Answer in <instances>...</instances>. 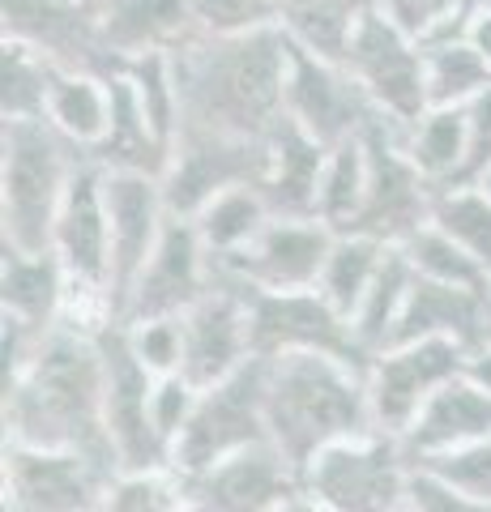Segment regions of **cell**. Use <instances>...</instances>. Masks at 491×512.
<instances>
[{
    "label": "cell",
    "mask_w": 491,
    "mask_h": 512,
    "mask_svg": "<svg viewBox=\"0 0 491 512\" xmlns=\"http://www.w3.org/2000/svg\"><path fill=\"white\" fill-rule=\"evenodd\" d=\"M180 86V133H210L265 146L287 120L291 43L282 30L193 35L171 52Z\"/></svg>",
    "instance_id": "6da1fadb"
},
{
    "label": "cell",
    "mask_w": 491,
    "mask_h": 512,
    "mask_svg": "<svg viewBox=\"0 0 491 512\" xmlns=\"http://www.w3.org/2000/svg\"><path fill=\"white\" fill-rule=\"evenodd\" d=\"M103 389L107 367L99 329H52L30 367L5 389V444L82 453L120 474L116 448L103 427Z\"/></svg>",
    "instance_id": "7a4b0ae2"
},
{
    "label": "cell",
    "mask_w": 491,
    "mask_h": 512,
    "mask_svg": "<svg viewBox=\"0 0 491 512\" xmlns=\"http://www.w3.org/2000/svg\"><path fill=\"white\" fill-rule=\"evenodd\" d=\"M265 363V436L304 474L342 440L376 431L363 367L329 355H282Z\"/></svg>",
    "instance_id": "3957f363"
},
{
    "label": "cell",
    "mask_w": 491,
    "mask_h": 512,
    "mask_svg": "<svg viewBox=\"0 0 491 512\" xmlns=\"http://www.w3.org/2000/svg\"><path fill=\"white\" fill-rule=\"evenodd\" d=\"M82 167L86 154L69 146L47 120L0 128V248H52L56 214Z\"/></svg>",
    "instance_id": "277c9868"
},
{
    "label": "cell",
    "mask_w": 491,
    "mask_h": 512,
    "mask_svg": "<svg viewBox=\"0 0 491 512\" xmlns=\"http://www.w3.org/2000/svg\"><path fill=\"white\" fill-rule=\"evenodd\" d=\"M304 495L325 512H410L415 457L402 436L363 431L308 461Z\"/></svg>",
    "instance_id": "5b68a950"
},
{
    "label": "cell",
    "mask_w": 491,
    "mask_h": 512,
    "mask_svg": "<svg viewBox=\"0 0 491 512\" xmlns=\"http://www.w3.org/2000/svg\"><path fill=\"white\" fill-rule=\"evenodd\" d=\"M363 158H368V192H363V214L355 222L359 235H372L389 248H402L410 235L432 222L436 184L410 163L406 128L376 116L363 128Z\"/></svg>",
    "instance_id": "8992f818"
},
{
    "label": "cell",
    "mask_w": 491,
    "mask_h": 512,
    "mask_svg": "<svg viewBox=\"0 0 491 512\" xmlns=\"http://www.w3.org/2000/svg\"><path fill=\"white\" fill-rule=\"evenodd\" d=\"M265 440V363L252 359L235 376L201 389L193 419L171 448V466L197 474Z\"/></svg>",
    "instance_id": "52a82bcc"
},
{
    "label": "cell",
    "mask_w": 491,
    "mask_h": 512,
    "mask_svg": "<svg viewBox=\"0 0 491 512\" xmlns=\"http://www.w3.org/2000/svg\"><path fill=\"white\" fill-rule=\"evenodd\" d=\"M470 355L457 342L445 338H423V342H398L376 350L363 384H368V406L376 431L406 436L423 406L445 389L449 380L466 376Z\"/></svg>",
    "instance_id": "ba28073f"
},
{
    "label": "cell",
    "mask_w": 491,
    "mask_h": 512,
    "mask_svg": "<svg viewBox=\"0 0 491 512\" xmlns=\"http://www.w3.org/2000/svg\"><path fill=\"white\" fill-rule=\"evenodd\" d=\"M342 64L359 82V90L368 94L376 116H385L389 124L410 128L432 111V99H427L423 43L402 35V30L389 18H380V13H368V18H363L351 47H346Z\"/></svg>",
    "instance_id": "9c48e42d"
},
{
    "label": "cell",
    "mask_w": 491,
    "mask_h": 512,
    "mask_svg": "<svg viewBox=\"0 0 491 512\" xmlns=\"http://www.w3.org/2000/svg\"><path fill=\"white\" fill-rule=\"evenodd\" d=\"M248 333L252 359L282 355H329L368 372L372 355L359 346L351 320L334 312L321 291H278L248 299Z\"/></svg>",
    "instance_id": "30bf717a"
},
{
    "label": "cell",
    "mask_w": 491,
    "mask_h": 512,
    "mask_svg": "<svg viewBox=\"0 0 491 512\" xmlns=\"http://www.w3.org/2000/svg\"><path fill=\"white\" fill-rule=\"evenodd\" d=\"M334 239L338 235L316 218H274L240 256L214 261V282L244 295L316 291Z\"/></svg>",
    "instance_id": "8fae6325"
},
{
    "label": "cell",
    "mask_w": 491,
    "mask_h": 512,
    "mask_svg": "<svg viewBox=\"0 0 491 512\" xmlns=\"http://www.w3.org/2000/svg\"><path fill=\"white\" fill-rule=\"evenodd\" d=\"M99 346H103V367H107L103 427L116 448L120 470L171 466V453L163 436L154 431V414H150V393H154L150 367L133 355L129 338H124V325H103Z\"/></svg>",
    "instance_id": "7c38bea8"
},
{
    "label": "cell",
    "mask_w": 491,
    "mask_h": 512,
    "mask_svg": "<svg viewBox=\"0 0 491 512\" xmlns=\"http://www.w3.org/2000/svg\"><path fill=\"white\" fill-rule=\"evenodd\" d=\"M112 470L82 453L5 444L0 453V495L5 512H99Z\"/></svg>",
    "instance_id": "4fadbf2b"
},
{
    "label": "cell",
    "mask_w": 491,
    "mask_h": 512,
    "mask_svg": "<svg viewBox=\"0 0 491 512\" xmlns=\"http://www.w3.org/2000/svg\"><path fill=\"white\" fill-rule=\"evenodd\" d=\"M0 39L35 47L56 69L116 73L103 47V0H0Z\"/></svg>",
    "instance_id": "5bb4252c"
},
{
    "label": "cell",
    "mask_w": 491,
    "mask_h": 512,
    "mask_svg": "<svg viewBox=\"0 0 491 512\" xmlns=\"http://www.w3.org/2000/svg\"><path fill=\"white\" fill-rule=\"evenodd\" d=\"M269 158V141H231L210 133H176L163 171V197L176 218H197L218 192L261 184Z\"/></svg>",
    "instance_id": "9a60e30c"
},
{
    "label": "cell",
    "mask_w": 491,
    "mask_h": 512,
    "mask_svg": "<svg viewBox=\"0 0 491 512\" xmlns=\"http://www.w3.org/2000/svg\"><path fill=\"white\" fill-rule=\"evenodd\" d=\"M210 286H214V261H210V252H205L197 227L188 218L171 214L154 256L137 274V282L129 286V295H124V308L116 316V325L184 316L193 303L205 299Z\"/></svg>",
    "instance_id": "2e32d148"
},
{
    "label": "cell",
    "mask_w": 491,
    "mask_h": 512,
    "mask_svg": "<svg viewBox=\"0 0 491 512\" xmlns=\"http://www.w3.org/2000/svg\"><path fill=\"white\" fill-rule=\"evenodd\" d=\"M287 120L316 137L325 150L342 141L363 137V128L376 120V107L359 82L346 73L342 60H325L312 52L291 47V69H287Z\"/></svg>",
    "instance_id": "e0dca14e"
},
{
    "label": "cell",
    "mask_w": 491,
    "mask_h": 512,
    "mask_svg": "<svg viewBox=\"0 0 491 512\" xmlns=\"http://www.w3.org/2000/svg\"><path fill=\"white\" fill-rule=\"evenodd\" d=\"M188 512H282L304 495V478L274 444H252L210 470L184 474Z\"/></svg>",
    "instance_id": "ac0fdd59"
},
{
    "label": "cell",
    "mask_w": 491,
    "mask_h": 512,
    "mask_svg": "<svg viewBox=\"0 0 491 512\" xmlns=\"http://www.w3.org/2000/svg\"><path fill=\"white\" fill-rule=\"evenodd\" d=\"M103 201H107V227H112V320L124 308V295L137 282L163 239L171 210L163 197L158 175L137 171H103Z\"/></svg>",
    "instance_id": "d6986e66"
},
{
    "label": "cell",
    "mask_w": 491,
    "mask_h": 512,
    "mask_svg": "<svg viewBox=\"0 0 491 512\" xmlns=\"http://www.w3.org/2000/svg\"><path fill=\"white\" fill-rule=\"evenodd\" d=\"M248 299L235 286L214 282L205 291L201 303H193L184 320V367L180 376H188L197 389L235 376L240 367L252 363V333H248Z\"/></svg>",
    "instance_id": "ffe728a7"
},
{
    "label": "cell",
    "mask_w": 491,
    "mask_h": 512,
    "mask_svg": "<svg viewBox=\"0 0 491 512\" xmlns=\"http://www.w3.org/2000/svg\"><path fill=\"white\" fill-rule=\"evenodd\" d=\"M445 338L457 342L466 355H479L491 346V282L487 286H445L415 274L402 325L389 346Z\"/></svg>",
    "instance_id": "44dd1931"
},
{
    "label": "cell",
    "mask_w": 491,
    "mask_h": 512,
    "mask_svg": "<svg viewBox=\"0 0 491 512\" xmlns=\"http://www.w3.org/2000/svg\"><path fill=\"white\" fill-rule=\"evenodd\" d=\"M201 35L193 0H103V47L116 73L141 56H171Z\"/></svg>",
    "instance_id": "7402d4cb"
},
{
    "label": "cell",
    "mask_w": 491,
    "mask_h": 512,
    "mask_svg": "<svg viewBox=\"0 0 491 512\" xmlns=\"http://www.w3.org/2000/svg\"><path fill=\"white\" fill-rule=\"evenodd\" d=\"M0 316L22 320L35 333H52L69 316V274L56 252L0 248Z\"/></svg>",
    "instance_id": "603a6c76"
},
{
    "label": "cell",
    "mask_w": 491,
    "mask_h": 512,
    "mask_svg": "<svg viewBox=\"0 0 491 512\" xmlns=\"http://www.w3.org/2000/svg\"><path fill=\"white\" fill-rule=\"evenodd\" d=\"M487 436H491V393L466 372V376L449 380L445 389L423 406L415 427H410L402 440L419 466L427 457L453 453V448H466V444L487 440Z\"/></svg>",
    "instance_id": "cb8c5ba5"
},
{
    "label": "cell",
    "mask_w": 491,
    "mask_h": 512,
    "mask_svg": "<svg viewBox=\"0 0 491 512\" xmlns=\"http://www.w3.org/2000/svg\"><path fill=\"white\" fill-rule=\"evenodd\" d=\"M329 150L304 128L282 120L269 137V158L261 175V197L269 201L274 218H316V192H321Z\"/></svg>",
    "instance_id": "d4e9b609"
},
{
    "label": "cell",
    "mask_w": 491,
    "mask_h": 512,
    "mask_svg": "<svg viewBox=\"0 0 491 512\" xmlns=\"http://www.w3.org/2000/svg\"><path fill=\"white\" fill-rule=\"evenodd\" d=\"M86 158L99 171H137V175H158L163 180L171 146L158 141L124 73H112V124H107V137Z\"/></svg>",
    "instance_id": "484cf974"
},
{
    "label": "cell",
    "mask_w": 491,
    "mask_h": 512,
    "mask_svg": "<svg viewBox=\"0 0 491 512\" xmlns=\"http://www.w3.org/2000/svg\"><path fill=\"white\" fill-rule=\"evenodd\" d=\"M47 124L69 146L90 154L107 137V124H112V77L82 73V69H56L52 99H47Z\"/></svg>",
    "instance_id": "4316f807"
},
{
    "label": "cell",
    "mask_w": 491,
    "mask_h": 512,
    "mask_svg": "<svg viewBox=\"0 0 491 512\" xmlns=\"http://www.w3.org/2000/svg\"><path fill=\"white\" fill-rule=\"evenodd\" d=\"M368 13H376V0H282L278 30L299 52L342 60Z\"/></svg>",
    "instance_id": "83f0119b"
},
{
    "label": "cell",
    "mask_w": 491,
    "mask_h": 512,
    "mask_svg": "<svg viewBox=\"0 0 491 512\" xmlns=\"http://www.w3.org/2000/svg\"><path fill=\"white\" fill-rule=\"evenodd\" d=\"M188 222L197 227L210 261H231V256H240L252 239L274 222V210H269V201L261 197L257 184H240V188L218 192V197Z\"/></svg>",
    "instance_id": "f1b7e54d"
},
{
    "label": "cell",
    "mask_w": 491,
    "mask_h": 512,
    "mask_svg": "<svg viewBox=\"0 0 491 512\" xmlns=\"http://www.w3.org/2000/svg\"><path fill=\"white\" fill-rule=\"evenodd\" d=\"M385 256H389V244H380V239H372V235H359V231L338 235L334 248H329V261L321 269L316 291H321V299L329 303V308L351 320L355 308L363 303V295H368V286L376 282Z\"/></svg>",
    "instance_id": "f546056e"
},
{
    "label": "cell",
    "mask_w": 491,
    "mask_h": 512,
    "mask_svg": "<svg viewBox=\"0 0 491 512\" xmlns=\"http://www.w3.org/2000/svg\"><path fill=\"white\" fill-rule=\"evenodd\" d=\"M423 64H427V99H432V107H470L479 94L491 90V64L474 52L466 35L423 43Z\"/></svg>",
    "instance_id": "4dcf8cb0"
},
{
    "label": "cell",
    "mask_w": 491,
    "mask_h": 512,
    "mask_svg": "<svg viewBox=\"0 0 491 512\" xmlns=\"http://www.w3.org/2000/svg\"><path fill=\"white\" fill-rule=\"evenodd\" d=\"M410 286H415V269H410L406 252L389 248L376 282L368 286V295H363V303L351 316V329L368 355H376V350H385L393 342V333L402 325V312H406V299H410Z\"/></svg>",
    "instance_id": "1f68e13d"
},
{
    "label": "cell",
    "mask_w": 491,
    "mask_h": 512,
    "mask_svg": "<svg viewBox=\"0 0 491 512\" xmlns=\"http://www.w3.org/2000/svg\"><path fill=\"white\" fill-rule=\"evenodd\" d=\"M406 154L436 188H453L466 167V107H432L406 128Z\"/></svg>",
    "instance_id": "d6a6232c"
},
{
    "label": "cell",
    "mask_w": 491,
    "mask_h": 512,
    "mask_svg": "<svg viewBox=\"0 0 491 512\" xmlns=\"http://www.w3.org/2000/svg\"><path fill=\"white\" fill-rule=\"evenodd\" d=\"M56 64L39 56L35 47L0 39V116L5 124L18 120H47Z\"/></svg>",
    "instance_id": "836d02e7"
},
{
    "label": "cell",
    "mask_w": 491,
    "mask_h": 512,
    "mask_svg": "<svg viewBox=\"0 0 491 512\" xmlns=\"http://www.w3.org/2000/svg\"><path fill=\"white\" fill-rule=\"evenodd\" d=\"M363 192H368V158L363 141H342L329 150L321 171V192H316V222H325L334 235L355 231L363 214Z\"/></svg>",
    "instance_id": "e575fe53"
},
{
    "label": "cell",
    "mask_w": 491,
    "mask_h": 512,
    "mask_svg": "<svg viewBox=\"0 0 491 512\" xmlns=\"http://www.w3.org/2000/svg\"><path fill=\"white\" fill-rule=\"evenodd\" d=\"M432 227L491 269V197L479 184H453L436 192Z\"/></svg>",
    "instance_id": "d590c367"
},
{
    "label": "cell",
    "mask_w": 491,
    "mask_h": 512,
    "mask_svg": "<svg viewBox=\"0 0 491 512\" xmlns=\"http://www.w3.org/2000/svg\"><path fill=\"white\" fill-rule=\"evenodd\" d=\"M99 512H188V487L176 466L120 470L103 491Z\"/></svg>",
    "instance_id": "8d00e7d4"
},
{
    "label": "cell",
    "mask_w": 491,
    "mask_h": 512,
    "mask_svg": "<svg viewBox=\"0 0 491 512\" xmlns=\"http://www.w3.org/2000/svg\"><path fill=\"white\" fill-rule=\"evenodd\" d=\"M410 269L427 282H445V286H487L491 282V269L483 261H474L466 248H457L445 231H436L427 222L423 231H415L402 244Z\"/></svg>",
    "instance_id": "74e56055"
},
{
    "label": "cell",
    "mask_w": 491,
    "mask_h": 512,
    "mask_svg": "<svg viewBox=\"0 0 491 512\" xmlns=\"http://www.w3.org/2000/svg\"><path fill=\"white\" fill-rule=\"evenodd\" d=\"M129 77V86L137 94L141 111H146L150 128L158 133V141H176L180 133V86H176V64L171 56H141L133 64H124L120 69Z\"/></svg>",
    "instance_id": "f35d334b"
},
{
    "label": "cell",
    "mask_w": 491,
    "mask_h": 512,
    "mask_svg": "<svg viewBox=\"0 0 491 512\" xmlns=\"http://www.w3.org/2000/svg\"><path fill=\"white\" fill-rule=\"evenodd\" d=\"M376 13L415 43L462 35V0H376Z\"/></svg>",
    "instance_id": "ab89813d"
},
{
    "label": "cell",
    "mask_w": 491,
    "mask_h": 512,
    "mask_svg": "<svg viewBox=\"0 0 491 512\" xmlns=\"http://www.w3.org/2000/svg\"><path fill=\"white\" fill-rule=\"evenodd\" d=\"M201 35H252L278 30L282 0H193Z\"/></svg>",
    "instance_id": "60d3db41"
},
{
    "label": "cell",
    "mask_w": 491,
    "mask_h": 512,
    "mask_svg": "<svg viewBox=\"0 0 491 512\" xmlns=\"http://www.w3.org/2000/svg\"><path fill=\"white\" fill-rule=\"evenodd\" d=\"M415 470L440 478L445 487L462 491V495H474V500H491V436L474 440L466 448H453V453L427 457Z\"/></svg>",
    "instance_id": "b9f144b4"
},
{
    "label": "cell",
    "mask_w": 491,
    "mask_h": 512,
    "mask_svg": "<svg viewBox=\"0 0 491 512\" xmlns=\"http://www.w3.org/2000/svg\"><path fill=\"white\" fill-rule=\"evenodd\" d=\"M133 355L150 367V376H176L184 367V320L163 316V320H137L124 325Z\"/></svg>",
    "instance_id": "7bdbcfd3"
},
{
    "label": "cell",
    "mask_w": 491,
    "mask_h": 512,
    "mask_svg": "<svg viewBox=\"0 0 491 512\" xmlns=\"http://www.w3.org/2000/svg\"><path fill=\"white\" fill-rule=\"evenodd\" d=\"M197 397H201V389L180 372L176 376H154L150 414H154V431L163 436L167 453L184 436V427H188V419H193V410H197Z\"/></svg>",
    "instance_id": "ee69618b"
},
{
    "label": "cell",
    "mask_w": 491,
    "mask_h": 512,
    "mask_svg": "<svg viewBox=\"0 0 491 512\" xmlns=\"http://www.w3.org/2000/svg\"><path fill=\"white\" fill-rule=\"evenodd\" d=\"M491 171V90L466 107V167L457 184H479Z\"/></svg>",
    "instance_id": "f6af8a7d"
},
{
    "label": "cell",
    "mask_w": 491,
    "mask_h": 512,
    "mask_svg": "<svg viewBox=\"0 0 491 512\" xmlns=\"http://www.w3.org/2000/svg\"><path fill=\"white\" fill-rule=\"evenodd\" d=\"M410 512H491V500H474L445 487L440 478L415 470V487H410Z\"/></svg>",
    "instance_id": "bcb514c9"
},
{
    "label": "cell",
    "mask_w": 491,
    "mask_h": 512,
    "mask_svg": "<svg viewBox=\"0 0 491 512\" xmlns=\"http://www.w3.org/2000/svg\"><path fill=\"white\" fill-rule=\"evenodd\" d=\"M462 35L474 43V52H479L487 64H491V13H479V18H470L462 26Z\"/></svg>",
    "instance_id": "7dc6e473"
},
{
    "label": "cell",
    "mask_w": 491,
    "mask_h": 512,
    "mask_svg": "<svg viewBox=\"0 0 491 512\" xmlns=\"http://www.w3.org/2000/svg\"><path fill=\"white\" fill-rule=\"evenodd\" d=\"M466 372L474 376V380H479L483 384V389L491 393V346L487 350H479V355H470V363H466Z\"/></svg>",
    "instance_id": "c3c4849f"
},
{
    "label": "cell",
    "mask_w": 491,
    "mask_h": 512,
    "mask_svg": "<svg viewBox=\"0 0 491 512\" xmlns=\"http://www.w3.org/2000/svg\"><path fill=\"white\" fill-rule=\"evenodd\" d=\"M479 13H491V0H462V26L470 18H479Z\"/></svg>",
    "instance_id": "681fc988"
},
{
    "label": "cell",
    "mask_w": 491,
    "mask_h": 512,
    "mask_svg": "<svg viewBox=\"0 0 491 512\" xmlns=\"http://www.w3.org/2000/svg\"><path fill=\"white\" fill-rule=\"evenodd\" d=\"M282 512H325V508H321V504H312L308 495H295V500H291L287 508H282Z\"/></svg>",
    "instance_id": "f907efd6"
},
{
    "label": "cell",
    "mask_w": 491,
    "mask_h": 512,
    "mask_svg": "<svg viewBox=\"0 0 491 512\" xmlns=\"http://www.w3.org/2000/svg\"><path fill=\"white\" fill-rule=\"evenodd\" d=\"M479 188H483V192H487V197H491V171H487V175H483V180H479Z\"/></svg>",
    "instance_id": "816d5d0a"
}]
</instances>
